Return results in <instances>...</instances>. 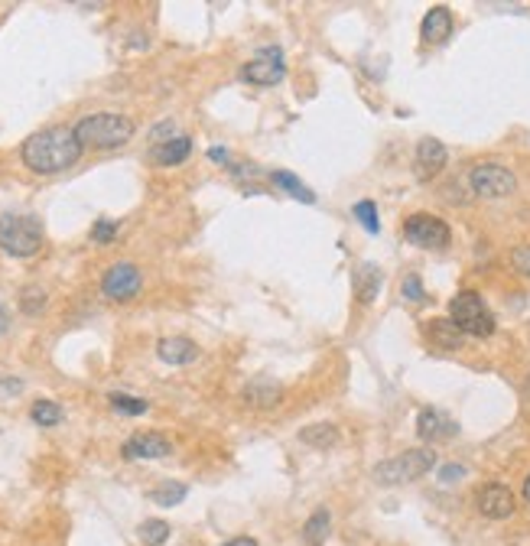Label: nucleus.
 <instances>
[{"label":"nucleus","mask_w":530,"mask_h":546,"mask_svg":"<svg viewBox=\"0 0 530 546\" xmlns=\"http://www.w3.org/2000/svg\"><path fill=\"white\" fill-rule=\"evenodd\" d=\"M475 504L482 510V518H488V520L511 518L514 508H518L511 488H504V485H485V488L478 491V501H475Z\"/></svg>","instance_id":"nucleus-10"},{"label":"nucleus","mask_w":530,"mask_h":546,"mask_svg":"<svg viewBox=\"0 0 530 546\" xmlns=\"http://www.w3.org/2000/svg\"><path fill=\"white\" fill-rule=\"evenodd\" d=\"M20 157L33 173L52 176V173L76 166V160L82 157V143L76 137V127H46L23 141Z\"/></svg>","instance_id":"nucleus-1"},{"label":"nucleus","mask_w":530,"mask_h":546,"mask_svg":"<svg viewBox=\"0 0 530 546\" xmlns=\"http://www.w3.org/2000/svg\"><path fill=\"white\" fill-rule=\"evenodd\" d=\"M511 264H514V270L521 273V277H530V245H524V247H514Z\"/></svg>","instance_id":"nucleus-31"},{"label":"nucleus","mask_w":530,"mask_h":546,"mask_svg":"<svg viewBox=\"0 0 530 546\" xmlns=\"http://www.w3.org/2000/svg\"><path fill=\"white\" fill-rule=\"evenodd\" d=\"M300 439H303L306 446H316V449H329V446L339 443V430L332 423H313L300 433Z\"/></svg>","instance_id":"nucleus-21"},{"label":"nucleus","mask_w":530,"mask_h":546,"mask_svg":"<svg viewBox=\"0 0 530 546\" xmlns=\"http://www.w3.org/2000/svg\"><path fill=\"white\" fill-rule=\"evenodd\" d=\"M462 475H465L462 465H443V469H439V481H446V485H453V481L462 478Z\"/></svg>","instance_id":"nucleus-32"},{"label":"nucleus","mask_w":530,"mask_h":546,"mask_svg":"<svg viewBox=\"0 0 530 546\" xmlns=\"http://www.w3.org/2000/svg\"><path fill=\"white\" fill-rule=\"evenodd\" d=\"M524 390H527V397H530V374H527V384H524Z\"/></svg>","instance_id":"nucleus-38"},{"label":"nucleus","mask_w":530,"mask_h":546,"mask_svg":"<svg viewBox=\"0 0 530 546\" xmlns=\"http://www.w3.org/2000/svg\"><path fill=\"white\" fill-rule=\"evenodd\" d=\"M7 329H10V312L4 309V306H0V335H4Z\"/></svg>","instance_id":"nucleus-36"},{"label":"nucleus","mask_w":530,"mask_h":546,"mask_svg":"<svg viewBox=\"0 0 530 546\" xmlns=\"http://www.w3.org/2000/svg\"><path fill=\"white\" fill-rule=\"evenodd\" d=\"M404 237H407L410 245L423 247V251H443L453 241V231H449V225H446L443 218L417 212V215H410L404 221Z\"/></svg>","instance_id":"nucleus-6"},{"label":"nucleus","mask_w":530,"mask_h":546,"mask_svg":"<svg viewBox=\"0 0 530 546\" xmlns=\"http://www.w3.org/2000/svg\"><path fill=\"white\" fill-rule=\"evenodd\" d=\"M114 406V414H124V416H141L150 410V404L147 400H141V397H127V394H111L108 397Z\"/></svg>","instance_id":"nucleus-26"},{"label":"nucleus","mask_w":530,"mask_h":546,"mask_svg":"<svg viewBox=\"0 0 530 546\" xmlns=\"http://www.w3.org/2000/svg\"><path fill=\"white\" fill-rule=\"evenodd\" d=\"M280 397H284V387L274 384V381H267V377H261V381H254V384L245 390V400L251 406H261V410H267V406H277L280 404Z\"/></svg>","instance_id":"nucleus-19"},{"label":"nucleus","mask_w":530,"mask_h":546,"mask_svg":"<svg viewBox=\"0 0 530 546\" xmlns=\"http://www.w3.org/2000/svg\"><path fill=\"white\" fill-rule=\"evenodd\" d=\"M433 465L436 455L430 449H407V453L381 462L378 469H374V478H378V485H407V481L423 478Z\"/></svg>","instance_id":"nucleus-5"},{"label":"nucleus","mask_w":530,"mask_h":546,"mask_svg":"<svg viewBox=\"0 0 530 546\" xmlns=\"http://www.w3.org/2000/svg\"><path fill=\"white\" fill-rule=\"evenodd\" d=\"M20 309L27 312V316L43 312V309H46V293L39 290V286H27V290L20 293Z\"/></svg>","instance_id":"nucleus-27"},{"label":"nucleus","mask_w":530,"mask_h":546,"mask_svg":"<svg viewBox=\"0 0 530 546\" xmlns=\"http://www.w3.org/2000/svg\"><path fill=\"white\" fill-rule=\"evenodd\" d=\"M426 339L433 341L436 349H443V351H453L462 345V332L455 329V322L453 319H433V322H426Z\"/></svg>","instance_id":"nucleus-18"},{"label":"nucleus","mask_w":530,"mask_h":546,"mask_svg":"<svg viewBox=\"0 0 530 546\" xmlns=\"http://www.w3.org/2000/svg\"><path fill=\"white\" fill-rule=\"evenodd\" d=\"M221 546H257V540H251V537H235V540H228V543H221Z\"/></svg>","instance_id":"nucleus-35"},{"label":"nucleus","mask_w":530,"mask_h":546,"mask_svg":"<svg viewBox=\"0 0 530 546\" xmlns=\"http://www.w3.org/2000/svg\"><path fill=\"white\" fill-rule=\"evenodd\" d=\"M141 270L131 264V261H121V264H114L111 270L105 273V280H101V290H105L108 300H117V302H127L133 300L137 293H141Z\"/></svg>","instance_id":"nucleus-9"},{"label":"nucleus","mask_w":530,"mask_h":546,"mask_svg":"<svg viewBox=\"0 0 530 546\" xmlns=\"http://www.w3.org/2000/svg\"><path fill=\"white\" fill-rule=\"evenodd\" d=\"M400 293H404V300H410V302H423L426 300V290H423V283H420L417 273H410L407 280H404Z\"/></svg>","instance_id":"nucleus-30"},{"label":"nucleus","mask_w":530,"mask_h":546,"mask_svg":"<svg viewBox=\"0 0 530 546\" xmlns=\"http://www.w3.org/2000/svg\"><path fill=\"white\" fill-rule=\"evenodd\" d=\"M192 141L189 137H166V141L153 143V160L160 166H176V163L189 160Z\"/></svg>","instance_id":"nucleus-16"},{"label":"nucleus","mask_w":530,"mask_h":546,"mask_svg":"<svg viewBox=\"0 0 530 546\" xmlns=\"http://www.w3.org/2000/svg\"><path fill=\"white\" fill-rule=\"evenodd\" d=\"M209 160H215V163H228V150H221V147H212V150H209Z\"/></svg>","instance_id":"nucleus-34"},{"label":"nucleus","mask_w":530,"mask_h":546,"mask_svg":"<svg viewBox=\"0 0 530 546\" xmlns=\"http://www.w3.org/2000/svg\"><path fill=\"white\" fill-rule=\"evenodd\" d=\"M274 186H280V189H286V192H293V198H300V202H306V205H313L316 202V196H313V189H306L303 182L296 180L293 173H284V170H277L274 176Z\"/></svg>","instance_id":"nucleus-23"},{"label":"nucleus","mask_w":530,"mask_h":546,"mask_svg":"<svg viewBox=\"0 0 530 546\" xmlns=\"http://www.w3.org/2000/svg\"><path fill=\"white\" fill-rule=\"evenodd\" d=\"M446 160H449V153H446V147L436 137H423L417 143V170L423 180H430V176H436V173L443 170Z\"/></svg>","instance_id":"nucleus-15"},{"label":"nucleus","mask_w":530,"mask_h":546,"mask_svg":"<svg viewBox=\"0 0 530 546\" xmlns=\"http://www.w3.org/2000/svg\"><path fill=\"white\" fill-rule=\"evenodd\" d=\"M186 494H189V488L182 481H163L160 488L150 491V501L160 504V508H176L180 501H186Z\"/></svg>","instance_id":"nucleus-22"},{"label":"nucleus","mask_w":530,"mask_h":546,"mask_svg":"<svg viewBox=\"0 0 530 546\" xmlns=\"http://www.w3.org/2000/svg\"><path fill=\"white\" fill-rule=\"evenodd\" d=\"M0 247L10 257H33L43 247V221L36 215H0Z\"/></svg>","instance_id":"nucleus-3"},{"label":"nucleus","mask_w":530,"mask_h":546,"mask_svg":"<svg viewBox=\"0 0 530 546\" xmlns=\"http://www.w3.org/2000/svg\"><path fill=\"white\" fill-rule=\"evenodd\" d=\"M449 319L455 322V329L462 332V335H475V339L494 335V316L488 312L482 296L472 290H462L449 302Z\"/></svg>","instance_id":"nucleus-4"},{"label":"nucleus","mask_w":530,"mask_h":546,"mask_svg":"<svg viewBox=\"0 0 530 546\" xmlns=\"http://www.w3.org/2000/svg\"><path fill=\"white\" fill-rule=\"evenodd\" d=\"M381 283H384V273H381L378 264H361L355 270V296L358 302H374V296L381 293Z\"/></svg>","instance_id":"nucleus-17"},{"label":"nucleus","mask_w":530,"mask_h":546,"mask_svg":"<svg viewBox=\"0 0 530 546\" xmlns=\"http://www.w3.org/2000/svg\"><path fill=\"white\" fill-rule=\"evenodd\" d=\"M469 186H472L475 196L482 198H504L518 189V180H514V173L508 166H502V163H478L469 173Z\"/></svg>","instance_id":"nucleus-7"},{"label":"nucleus","mask_w":530,"mask_h":546,"mask_svg":"<svg viewBox=\"0 0 530 546\" xmlns=\"http://www.w3.org/2000/svg\"><path fill=\"white\" fill-rule=\"evenodd\" d=\"M449 33H453V13H449V7H433L423 17V23H420V36H423V43H430V46L446 43Z\"/></svg>","instance_id":"nucleus-14"},{"label":"nucleus","mask_w":530,"mask_h":546,"mask_svg":"<svg viewBox=\"0 0 530 546\" xmlns=\"http://www.w3.org/2000/svg\"><path fill=\"white\" fill-rule=\"evenodd\" d=\"M29 416H33V423H39V426H56V423H62V406L52 404V400H36L33 410H29Z\"/></svg>","instance_id":"nucleus-25"},{"label":"nucleus","mask_w":530,"mask_h":546,"mask_svg":"<svg viewBox=\"0 0 530 546\" xmlns=\"http://www.w3.org/2000/svg\"><path fill=\"white\" fill-rule=\"evenodd\" d=\"M0 390H4V394H20L23 384H20V381H0Z\"/></svg>","instance_id":"nucleus-33"},{"label":"nucleus","mask_w":530,"mask_h":546,"mask_svg":"<svg viewBox=\"0 0 530 546\" xmlns=\"http://www.w3.org/2000/svg\"><path fill=\"white\" fill-rule=\"evenodd\" d=\"M455 420H449L446 414H439V410H423V414L417 416V433L423 443H443V439H453L455 436Z\"/></svg>","instance_id":"nucleus-12"},{"label":"nucleus","mask_w":530,"mask_h":546,"mask_svg":"<svg viewBox=\"0 0 530 546\" xmlns=\"http://www.w3.org/2000/svg\"><path fill=\"white\" fill-rule=\"evenodd\" d=\"M286 76V59L280 49L267 46L261 49L251 62H245V68H241V78L245 82H251V85H277V82H284Z\"/></svg>","instance_id":"nucleus-8"},{"label":"nucleus","mask_w":530,"mask_h":546,"mask_svg":"<svg viewBox=\"0 0 530 546\" xmlns=\"http://www.w3.org/2000/svg\"><path fill=\"white\" fill-rule=\"evenodd\" d=\"M137 534H141V540L147 546H163L166 540H170V524H166V520H157V518L143 520Z\"/></svg>","instance_id":"nucleus-24"},{"label":"nucleus","mask_w":530,"mask_h":546,"mask_svg":"<svg viewBox=\"0 0 530 546\" xmlns=\"http://www.w3.org/2000/svg\"><path fill=\"white\" fill-rule=\"evenodd\" d=\"M124 459H166L173 453V446L166 436L160 433H133L124 443Z\"/></svg>","instance_id":"nucleus-11"},{"label":"nucleus","mask_w":530,"mask_h":546,"mask_svg":"<svg viewBox=\"0 0 530 546\" xmlns=\"http://www.w3.org/2000/svg\"><path fill=\"white\" fill-rule=\"evenodd\" d=\"M524 498H527V504H530V475H527V481H524Z\"/></svg>","instance_id":"nucleus-37"},{"label":"nucleus","mask_w":530,"mask_h":546,"mask_svg":"<svg viewBox=\"0 0 530 546\" xmlns=\"http://www.w3.org/2000/svg\"><path fill=\"white\" fill-rule=\"evenodd\" d=\"M76 137L82 150H117L133 137V121L124 114H88L76 124Z\"/></svg>","instance_id":"nucleus-2"},{"label":"nucleus","mask_w":530,"mask_h":546,"mask_svg":"<svg viewBox=\"0 0 530 546\" xmlns=\"http://www.w3.org/2000/svg\"><path fill=\"white\" fill-rule=\"evenodd\" d=\"M355 212V218L361 221V228L368 231V235H378V208H374V202H358V205L351 208Z\"/></svg>","instance_id":"nucleus-28"},{"label":"nucleus","mask_w":530,"mask_h":546,"mask_svg":"<svg viewBox=\"0 0 530 546\" xmlns=\"http://www.w3.org/2000/svg\"><path fill=\"white\" fill-rule=\"evenodd\" d=\"M114 235H117V221H111V218H98L95 228H92V241H98V245L114 241Z\"/></svg>","instance_id":"nucleus-29"},{"label":"nucleus","mask_w":530,"mask_h":546,"mask_svg":"<svg viewBox=\"0 0 530 546\" xmlns=\"http://www.w3.org/2000/svg\"><path fill=\"white\" fill-rule=\"evenodd\" d=\"M329 527H332V518H329V510L319 508L309 514V520L303 524V537L309 546H322L325 543V537H329Z\"/></svg>","instance_id":"nucleus-20"},{"label":"nucleus","mask_w":530,"mask_h":546,"mask_svg":"<svg viewBox=\"0 0 530 546\" xmlns=\"http://www.w3.org/2000/svg\"><path fill=\"white\" fill-rule=\"evenodd\" d=\"M157 355L166 365H192V361L199 358V345L192 339H182V335H170V339H160Z\"/></svg>","instance_id":"nucleus-13"}]
</instances>
